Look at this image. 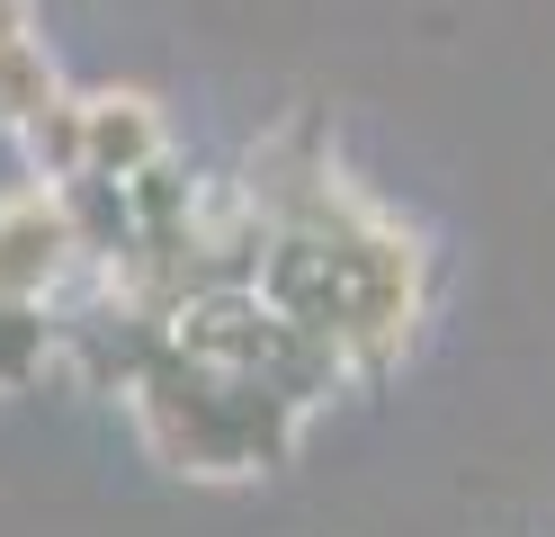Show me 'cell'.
Segmentation results:
<instances>
[{
  "label": "cell",
  "instance_id": "1",
  "mask_svg": "<svg viewBox=\"0 0 555 537\" xmlns=\"http://www.w3.org/2000/svg\"><path fill=\"white\" fill-rule=\"evenodd\" d=\"M126 394H134V421H144L153 457L180 465V475H206V484L287 465L296 457V430H305L296 394H278L269 376L206 368V358H189V349H162Z\"/></svg>",
  "mask_w": 555,
  "mask_h": 537
},
{
  "label": "cell",
  "instance_id": "2",
  "mask_svg": "<svg viewBox=\"0 0 555 537\" xmlns=\"http://www.w3.org/2000/svg\"><path fill=\"white\" fill-rule=\"evenodd\" d=\"M296 225H332V251H340V358H350V376L395 368L412 322H422V269H430L422 233H403L376 206H350L332 179Z\"/></svg>",
  "mask_w": 555,
  "mask_h": 537
},
{
  "label": "cell",
  "instance_id": "3",
  "mask_svg": "<svg viewBox=\"0 0 555 537\" xmlns=\"http://www.w3.org/2000/svg\"><path fill=\"white\" fill-rule=\"evenodd\" d=\"M81 260V233H73V206H63V189H18L0 197V296L18 305H54L63 286H73Z\"/></svg>",
  "mask_w": 555,
  "mask_h": 537
},
{
  "label": "cell",
  "instance_id": "4",
  "mask_svg": "<svg viewBox=\"0 0 555 537\" xmlns=\"http://www.w3.org/2000/svg\"><path fill=\"white\" fill-rule=\"evenodd\" d=\"M81 107H90V170L99 179H134L170 153V126L144 90H90Z\"/></svg>",
  "mask_w": 555,
  "mask_h": 537
},
{
  "label": "cell",
  "instance_id": "5",
  "mask_svg": "<svg viewBox=\"0 0 555 537\" xmlns=\"http://www.w3.org/2000/svg\"><path fill=\"white\" fill-rule=\"evenodd\" d=\"M54 99H63V72L46 54V36H10L0 46V135H27Z\"/></svg>",
  "mask_w": 555,
  "mask_h": 537
},
{
  "label": "cell",
  "instance_id": "6",
  "mask_svg": "<svg viewBox=\"0 0 555 537\" xmlns=\"http://www.w3.org/2000/svg\"><path fill=\"white\" fill-rule=\"evenodd\" d=\"M18 143H27V162H37V179H46V189H63V179H81V170H90V107L63 90V99H54L46 117L18 135Z\"/></svg>",
  "mask_w": 555,
  "mask_h": 537
},
{
  "label": "cell",
  "instance_id": "7",
  "mask_svg": "<svg viewBox=\"0 0 555 537\" xmlns=\"http://www.w3.org/2000/svg\"><path fill=\"white\" fill-rule=\"evenodd\" d=\"M54 332H63V322H54L46 305H18V296H0V394H18V385H37V376H46Z\"/></svg>",
  "mask_w": 555,
  "mask_h": 537
},
{
  "label": "cell",
  "instance_id": "8",
  "mask_svg": "<svg viewBox=\"0 0 555 537\" xmlns=\"http://www.w3.org/2000/svg\"><path fill=\"white\" fill-rule=\"evenodd\" d=\"M10 36H37V0H0V46Z\"/></svg>",
  "mask_w": 555,
  "mask_h": 537
}]
</instances>
